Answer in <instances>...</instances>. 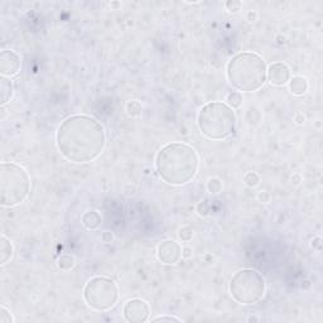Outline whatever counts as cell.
Masks as SVG:
<instances>
[{"label":"cell","mask_w":323,"mask_h":323,"mask_svg":"<svg viewBox=\"0 0 323 323\" xmlns=\"http://www.w3.org/2000/svg\"><path fill=\"white\" fill-rule=\"evenodd\" d=\"M243 181L246 186L250 187V188H254V187H256L260 183V177H259V174L256 172H246Z\"/></svg>","instance_id":"19"},{"label":"cell","mask_w":323,"mask_h":323,"mask_svg":"<svg viewBox=\"0 0 323 323\" xmlns=\"http://www.w3.org/2000/svg\"><path fill=\"white\" fill-rule=\"evenodd\" d=\"M13 95H14L13 82L10 81V78L2 76L0 77V105L5 106L12 100Z\"/></svg>","instance_id":"12"},{"label":"cell","mask_w":323,"mask_h":323,"mask_svg":"<svg viewBox=\"0 0 323 323\" xmlns=\"http://www.w3.org/2000/svg\"><path fill=\"white\" fill-rule=\"evenodd\" d=\"M101 215L99 214L95 210H91V211H86L81 217V222L87 230H96L99 229L100 225H101Z\"/></svg>","instance_id":"14"},{"label":"cell","mask_w":323,"mask_h":323,"mask_svg":"<svg viewBox=\"0 0 323 323\" xmlns=\"http://www.w3.org/2000/svg\"><path fill=\"white\" fill-rule=\"evenodd\" d=\"M30 191V177L19 164L3 162L0 166V205L14 207L25 201Z\"/></svg>","instance_id":"5"},{"label":"cell","mask_w":323,"mask_h":323,"mask_svg":"<svg viewBox=\"0 0 323 323\" xmlns=\"http://www.w3.org/2000/svg\"><path fill=\"white\" fill-rule=\"evenodd\" d=\"M149 314V304L140 298L129 299L123 308V316H124L125 321L130 323H142L148 321Z\"/></svg>","instance_id":"8"},{"label":"cell","mask_w":323,"mask_h":323,"mask_svg":"<svg viewBox=\"0 0 323 323\" xmlns=\"http://www.w3.org/2000/svg\"><path fill=\"white\" fill-rule=\"evenodd\" d=\"M207 191L211 194H219L222 191V182L220 178H210L207 182Z\"/></svg>","instance_id":"20"},{"label":"cell","mask_w":323,"mask_h":323,"mask_svg":"<svg viewBox=\"0 0 323 323\" xmlns=\"http://www.w3.org/2000/svg\"><path fill=\"white\" fill-rule=\"evenodd\" d=\"M230 294L237 303L251 306L265 296L266 283L264 276L254 269L245 268L232 275L229 284Z\"/></svg>","instance_id":"6"},{"label":"cell","mask_w":323,"mask_h":323,"mask_svg":"<svg viewBox=\"0 0 323 323\" xmlns=\"http://www.w3.org/2000/svg\"><path fill=\"white\" fill-rule=\"evenodd\" d=\"M266 63L254 52L235 55L226 66V77L232 89L239 92H255L266 82Z\"/></svg>","instance_id":"3"},{"label":"cell","mask_w":323,"mask_h":323,"mask_svg":"<svg viewBox=\"0 0 323 323\" xmlns=\"http://www.w3.org/2000/svg\"><path fill=\"white\" fill-rule=\"evenodd\" d=\"M292 78V71L289 66L284 62H274L266 68V81L274 86L288 85Z\"/></svg>","instance_id":"11"},{"label":"cell","mask_w":323,"mask_h":323,"mask_svg":"<svg viewBox=\"0 0 323 323\" xmlns=\"http://www.w3.org/2000/svg\"><path fill=\"white\" fill-rule=\"evenodd\" d=\"M289 91L296 96H302L308 91V81L307 78L302 77V76H293L288 82Z\"/></svg>","instance_id":"13"},{"label":"cell","mask_w":323,"mask_h":323,"mask_svg":"<svg viewBox=\"0 0 323 323\" xmlns=\"http://www.w3.org/2000/svg\"><path fill=\"white\" fill-rule=\"evenodd\" d=\"M256 19H258V13H256L255 10H250V12L248 13V20H250V22H255Z\"/></svg>","instance_id":"28"},{"label":"cell","mask_w":323,"mask_h":323,"mask_svg":"<svg viewBox=\"0 0 323 323\" xmlns=\"http://www.w3.org/2000/svg\"><path fill=\"white\" fill-rule=\"evenodd\" d=\"M14 255V246L7 236L2 235L0 239V265H5L9 260H12Z\"/></svg>","instance_id":"15"},{"label":"cell","mask_w":323,"mask_h":323,"mask_svg":"<svg viewBox=\"0 0 323 323\" xmlns=\"http://www.w3.org/2000/svg\"><path fill=\"white\" fill-rule=\"evenodd\" d=\"M85 303L97 312H105L114 308L119 301V289L112 279L106 276H94L84 287Z\"/></svg>","instance_id":"7"},{"label":"cell","mask_w":323,"mask_h":323,"mask_svg":"<svg viewBox=\"0 0 323 323\" xmlns=\"http://www.w3.org/2000/svg\"><path fill=\"white\" fill-rule=\"evenodd\" d=\"M153 322H181V319L174 316H159L152 319Z\"/></svg>","instance_id":"24"},{"label":"cell","mask_w":323,"mask_h":323,"mask_svg":"<svg viewBox=\"0 0 323 323\" xmlns=\"http://www.w3.org/2000/svg\"><path fill=\"white\" fill-rule=\"evenodd\" d=\"M143 106L138 100H132L127 104V112L130 117H138L142 115Z\"/></svg>","instance_id":"18"},{"label":"cell","mask_w":323,"mask_h":323,"mask_svg":"<svg viewBox=\"0 0 323 323\" xmlns=\"http://www.w3.org/2000/svg\"><path fill=\"white\" fill-rule=\"evenodd\" d=\"M13 322H14V318H13L9 309H8L5 306L0 307V323H13Z\"/></svg>","instance_id":"22"},{"label":"cell","mask_w":323,"mask_h":323,"mask_svg":"<svg viewBox=\"0 0 323 323\" xmlns=\"http://www.w3.org/2000/svg\"><path fill=\"white\" fill-rule=\"evenodd\" d=\"M199 158L194 148L186 143H168L155 157L158 176L171 186H184L196 177Z\"/></svg>","instance_id":"2"},{"label":"cell","mask_w":323,"mask_h":323,"mask_svg":"<svg viewBox=\"0 0 323 323\" xmlns=\"http://www.w3.org/2000/svg\"><path fill=\"white\" fill-rule=\"evenodd\" d=\"M114 239H115V236H114V234H112V232H110V231H104V232H102V234H101V240H102V243L110 244V243L114 241Z\"/></svg>","instance_id":"25"},{"label":"cell","mask_w":323,"mask_h":323,"mask_svg":"<svg viewBox=\"0 0 323 323\" xmlns=\"http://www.w3.org/2000/svg\"><path fill=\"white\" fill-rule=\"evenodd\" d=\"M178 236L183 243H188L192 240V236H193V231H192L191 227L184 226V227H182L181 230H179Z\"/></svg>","instance_id":"21"},{"label":"cell","mask_w":323,"mask_h":323,"mask_svg":"<svg viewBox=\"0 0 323 323\" xmlns=\"http://www.w3.org/2000/svg\"><path fill=\"white\" fill-rule=\"evenodd\" d=\"M157 256L160 263L166 265H174L182 258V248L174 240H163L157 248Z\"/></svg>","instance_id":"9"},{"label":"cell","mask_w":323,"mask_h":323,"mask_svg":"<svg viewBox=\"0 0 323 323\" xmlns=\"http://www.w3.org/2000/svg\"><path fill=\"white\" fill-rule=\"evenodd\" d=\"M182 258L184 259L192 258V249L189 248V246H184V248L182 249Z\"/></svg>","instance_id":"27"},{"label":"cell","mask_w":323,"mask_h":323,"mask_svg":"<svg viewBox=\"0 0 323 323\" xmlns=\"http://www.w3.org/2000/svg\"><path fill=\"white\" fill-rule=\"evenodd\" d=\"M225 8L230 13H239L243 8V3L239 0H230V2L225 3Z\"/></svg>","instance_id":"23"},{"label":"cell","mask_w":323,"mask_h":323,"mask_svg":"<svg viewBox=\"0 0 323 323\" xmlns=\"http://www.w3.org/2000/svg\"><path fill=\"white\" fill-rule=\"evenodd\" d=\"M236 114L226 102H207L199 109L197 125L202 134L212 140H222L236 130Z\"/></svg>","instance_id":"4"},{"label":"cell","mask_w":323,"mask_h":323,"mask_svg":"<svg viewBox=\"0 0 323 323\" xmlns=\"http://www.w3.org/2000/svg\"><path fill=\"white\" fill-rule=\"evenodd\" d=\"M75 264L76 260L75 258H73V255H71V254H63V255H61L57 260L58 269H61V270L63 271H68L71 270V269H73Z\"/></svg>","instance_id":"16"},{"label":"cell","mask_w":323,"mask_h":323,"mask_svg":"<svg viewBox=\"0 0 323 323\" xmlns=\"http://www.w3.org/2000/svg\"><path fill=\"white\" fill-rule=\"evenodd\" d=\"M225 101H226V104L229 105L231 109H240L243 105V95L241 92L239 91H231L229 92V94L226 95V99H225Z\"/></svg>","instance_id":"17"},{"label":"cell","mask_w":323,"mask_h":323,"mask_svg":"<svg viewBox=\"0 0 323 323\" xmlns=\"http://www.w3.org/2000/svg\"><path fill=\"white\" fill-rule=\"evenodd\" d=\"M22 67L20 56L12 50H3L0 53V73L4 77H13L18 75Z\"/></svg>","instance_id":"10"},{"label":"cell","mask_w":323,"mask_h":323,"mask_svg":"<svg viewBox=\"0 0 323 323\" xmlns=\"http://www.w3.org/2000/svg\"><path fill=\"white\" fill-rule=\"evenodd\" d=\"M258 199L260 202H263V204H268L270 201V194L266 191H261L258 193Z\"/></svg>","instance_id":"26"},{"label":"cell","mask_w":323,"mask_h":323,"mask_svg":"<svg viewBox=\"0 0 323 323\" xmlns=\"http://www.w3.org/2000/svg\"><path fill=\"white\" fill-rule=\"evenodd\" d=\"M56 145L65 159L89 163L101 155L106 147L104 125L89 115L68 116L58 127Z\"/></svg>","instance_id":"1"}]
</instances>
